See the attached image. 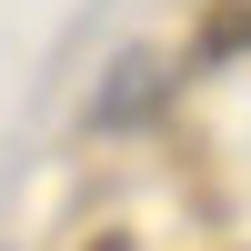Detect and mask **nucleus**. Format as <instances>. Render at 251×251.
I'll return each mask as SVG.
<instances>
[{
    "instance_id": "1",
    "label": "nucleus",
    "mask_w": 251,
    "mask_h": 251,
    "mask_svg": "<svg viewBox=\"0 0 251 251\" xmlns=\"http://www.w3.org/2000/svg\"><path fill=\"white\" fill-rule=\"evenodd\" d=\"M151 91H161V60H151V50H121V60H111V91L91 100V121H100V131H111V121H141Z\"/></svg>"
}]
</instances>
